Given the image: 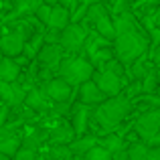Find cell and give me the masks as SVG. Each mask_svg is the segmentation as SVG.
<instances>
[{"instance_id": "obj_1", "label": "cell", "mask_w": 160, "mask_h": 160, "mask_svg": "<svg viewBox=\"0 0 160 160\" xmlns=\"http://www.w3.org/2000/svg\"><path fill=\"white\" fill-rule=\"evenodd\" d=\"M130 112H132L130 99L126 95L124 98L122 95H113V98H108L106 102H102L98 106V109L93 113V120L99 126V132L109 134L130 116Z\"/></svg>"}, {"instance_id": "obj_2", "label": "cell", "mask_w": 160, "mask_h": 160, "mask_svg": "<svg viewBox=\"0 0 160 160\" xmlns=\"http://www.w3.org/2000/svg\"><path fill=\"white\" fill-rule=\"evenodd\" d=\"M148 47H150V39L140 28L116 35V39H113V51L118 55V61L124 63V65H130L138 57H142L148 51Z\"/></svg>"}, {"instance_id": "obj_3", "label": "cell", "mask_w": 160, "mask_h": 160, "mask_svg": "<svg viewBox=\"0 0 160 160\" xmlns=\"http://www.w3.org/2000/svg\"><path fill=\"white\" fill-rule=\"evenodd\" d=\"M93 71L95 69L91 65V61H87L83 57H69V59H63L61 65H59V77H63L67 83L77 87L83 81L91 79Z\"/></svg>"}, {"instance_id": "obj_4", "label": "cell", "mask_w": 160, "mask_h": 160, "mask_svg": "<svg viewBox=\"0 0 160 160\" xmlns=\"http://www.w3.org/2000/svg\"><path fill=\"white\" fill-rule=\"evenodd\" d=\"M87 37H89V32H87V28L83 27V24H79V22H69V24H67V27L61 31V35H59V45L63 47V51L77 53L79 49L85 45Z\"/></svg>"}, {"instance_id": "obj_5", "label": "cell", "mask_w": 160, "mask_h": 160, "mask_svg": "<svg viewBox=\"0 0 160 160\" xmlns=\"http://www.w3.org/2000/svg\"><path fill=\"white\" fill-rule=\"evenodd\" d=\"M134 132L144 142H148L150 138L156 136L160 132V108H152L142 113L136 120V124H134Z\"/></svg>"}, {"instance_id": "obj_6", "label": "cell", "mask_w": 160, "mask_h": 160, "mask_svg": "<svg viewBox=\"0 0 160 160\" xmlns=\"http://www.w3.org/2000/svg\"><path fill=\"white\" fill-rule=\"evenodd\" d=\"M93 81H95V85L99 87V89L103 91V93L108 95V98H113V95H120V91H122V87H124V81H122V75H118V73H113V71H109V69H98V71H93Z\"/></svg>"}, {"instance_id": "obj_7", "label": "cell", "mask_w": 160, "mask_h": 160, "mask_svg": "<svg viewBox=\"0 0 160 160\" xmlns=\"http://www.w3.org/2000/svg\"><path fill=\"white\" fill-rule=\"evenodd\" d=\"M24 98H27V91L20 83L16 81H2L0 79V99H2L6 106H20L24 103Z\"/></svg>"}, {"instance_id": "obj_8", "label": "cell", "mask_w": 160, "mask_h": 160, "mask_svg": "<svg viewBox=\"0 0 160 160\" xmlns=\"http://www.w3.org/2000/svg\"><path fill=\"white\" fill-rule=\"evenodd\" d=\"M24 32L22 31H14V32H6L2 35L0 39V51H2L4 57H18L22 55V49H24Z\"/></svg>"}, {"instance_id": "obj_9", "label": "cell", "mask_w": 160, "mask_h": 160, "mask_svg": "<svg viewBox=\"0 0 160 160\" xmlns=\"http://www.w3.org/2000/svg\"><path fill=\"white\" fill-rule=\"evenodd\" d=\"M43 91L47 93V98L53 99V102L67 103V102H69V98H71V93H73V85L67 83L63 77H57V79L47 81V85H45Z\"/></svg>"}, {"instance_id": "obj_10", "label": "cell", "mask_w": 160, "mask_h": 160, "mask_svg": "<svg viewBox=\"0 0 160 160\" xmlns=\"http://www.w3.org/2000/svg\"><path fill=\"white\" fill-rule=\"evenodd\" d=\"M108 95L95 85V81L87 79L79 85V102L85 103V106H99L102 102H106Z\"/></svg>"}, {"instance_id": "obj_11", "label": "cell", "mask_w": 160, "mask_h": 160, "mask_svg": "<svg viewBox=\"0 0 160 160\" xmlns=\"http://www.w3.org/2000/svg\"><path fill=\"white\" fill-rule=\"evenodd\" d=\"M39 61L43 63L47 69H55V67L61 65L63 61V47L59 43H43V47H41L39 51Z\"/></svg>"}, {"instance_id": "obj_12", "label": "cell", "mask_w": 160, "mask_h": 160, "mask_svg": "<svg viewBox=\"0 0 160 160\" xmlns=\"http://www.w3.org/2000/svg\"><path fill=\"white\" fill-rule=\"evenodd\" d=\"M69 22H71V10H69V8H67L65 4H61V2L53 4L47 27L51 28V31H55V32H61Z\"/></svg>"}, {"instance_id": "obj_13", "label": "cell", "mask_w": 160, "mask_h": 160, "mask_svg": "<svg viewBox=\"0 0 160 160\" xmlns=\"http://www.w3.org/2000/svg\"><path fill=\"white\" fill-rule=\"evenodd\" d=\"M22 146V140L16 138L10 130L6 128H0V152H4L6 156H14V152Z\"/></svg>"}, {"instance_id": "obj_14", "label": "cell", "mask_w": 160, "mask_h": 160, "mask_svg": "<svg viewBox=\"0 0 160 160\" xmlns=\"http://www.w3.org/2000/svg\"><path fill=\"white\" fill-rule=\"evenodd\" d=\"M75 140V130L69 124H61L57 128H53L51 132V142L55 146H67Z\"/></svg>"}, {"instance_id": "obj_15", "label": "cell", "mask_w": 160, "mask_h": 160, "mask_svg": "<svg viewBox=\"0 0 160 160\" xmlns=\"http://www.w3.org/2000/svg\"><path fill=\"white\" fill-rule=\"evenodd\" d=\"M93 27H95V31H98V35L99 37H103L106 41H113L116 39V27H113V18L108 14H102V16H98V18L93 20Z\"/></svg>"}, {"instance_id": "obj_16", "label": "cell", "mask_w": 160, "mask_h": 160, "mask_svg": "<svg viewBox=\"0 0 160 160\" xmlns=\"http://www.w3.org/2000/svg\"><path fill=\"white\" fill-rule=\"evenodd\" d=\"M73 112H75L73 113V130H75L77 136H81V134L87 130V120H89V116H91L89 106H85V103L79 102V106H75Z\"/></svg>"}, {"instance_id": "obj_17", "label": "cell", "mask_w": 160, "mask_h": 160, "mask_svg": "<svg viewBox=\"0 0 160 160\" xmlns=\"http://www.w3.org/2000/svg\"><path fill=\"white\" fill-rule=\"evenodd\" d=\"M20 75V63H16L12 57H2L0 61V79L2 81H16Z\"/></svg>"}, {"instance_id": "obj_18", "label": "cell", "mask_w": 160, "mask_h": 160, "mask_svg": "<svg viewBox=\"0 0 160 160\" xmlns=\"http://www.w3.org/2000/svg\"><path fill=\"white\" fill-rule=\"evenodd\" d=\"M113 27H116V35H122V32H128V31H136L138 24L130 12L122 10V12H116V16H113Z\"/></svg>"}, {"instance_id": "obj_19", "label": "cell", "mask_w": 160, "mask_h": 160, "mask_svg": "<svg viewBox=\"0 0 160 160\" xmlns=\"http://www.w3.org/2000/svg\"><path fill=\"white\" fill-rule=\"evenodd\" d=\"M98 140L99 138L98 136H79L77 140H73L69 144V150H71V154H77V156H83V154L87 152V150H91L95 144H98Z\"/></svg>"}, {"instance_id": "obj_20", "label": "cell", "mask_w": 160, "mask_h": 160, "mask_svg": "<svg viewBox=\"0 0 160 160\" xmlns=\"http://www.w3.org/2000/svg\"><path fill=\"white\" fill-rule=\"evenodd\" d=\"M24 103H27L31 109H37V112H45L49 108L47 103V95H45L43 89H31L27 91V98H24Z\"/></svg>"}, {"instance_id": "obj_21", "label": "cell", "mask_w": 160, "mask_h": 160, "mask_svg": "<svg viewBox=\"0 0 160 160\" xmlns=\"http://www.w3.org/2000/svg\"><path fill=\"white\" fill-rule=\"evenodd\" d=\"M98 144L103 146V148H106L109 154H116V152H120V150L126 148L124 138L118 136V134H112V132H109V134H103V138H99Z\"/></svg>"}, {"instance_id": "obj_22", "label": "cell", "mask_w": 160, "mask_h": 160, "mask_svg": "<svg viewBox=\"0 0 160 160\" xmlns=\"http://www.w3.org/2000/svg\"><path fill=\"white\" fill-rule=\"evenodd\" d=\"M126 150H128V160H148V144L144 140L132 142Z\"/></svg>"}, {"instance_id": "obj_23", "label": "cell", "mask_w": 160, "mask_h": 160, "mask_svg": "<svg viewBox=\"0 0 160 160\" xmlns=\"http://www.w3.org/2000/svg\"><path fill=\"white\" fill-rule=\"evenodd\" d=\"M43 43H45V37L41 35H35L31 41H24V49H22V55H27L28 59L31 57H35V55H39L41 51V47H43Z\"/></svg>"}, {"instance_id": "obj_24", "label": "cell", "mask_w": 160, "mask_h": 160, "mask_svg": "<svg viewBox=\"0 0 160 160\" xmlns=\"http://www.w3.org/2000/svg\"><path fill=\"white\" fill-rule=\"evenodd\" d=\"M109 59H113L112 51H109L108 47H99L95 49L93 53H91V65H93V69H98V67H103Z\"/></svg>"}, {"instance_id": "obj_25", "label": "cell", "mask_w": 160, "mask_h": 160, "mask_svg": "<svg viewBox=\"0 0 160 160\" xmlns=\"http://www.w3.org/2000/svg\"><path fill=\"white\" fill-rule=\"evenodd\" d=\"M140 81H142V91L144 93H154L158 89V77H156V71L154 69H150Z\"/></svg>"}, {"instance_id": "obj_26", "label": "cell", "mask_w": 160, "mask_h": 160, "mask_svg": "<svg viewBox=\"0 0 160 160\" xmlns=\"http://www.w3.org/2000/svg\"><path fill=\"white\" fill-rule=\"evenodd\" d=\"M83 160H113V158H112V154H109L103 146L95 144L91 150H87V152L83 154Z\"/></svg>"}, {"instance_id": "obj_27", "label": "cell", "mask_w": 160, "mask_h": 160, "mask_svg": "<svg viewBox=\"0 0 160 160\" xmlns=\"http://www.w3.org/2000/svg\"><path fill=\"white\" fill-rule=\"evenodd\" d=\"M130 65H132V77L134 79H142L150 71L148 69V63H146V59H144V55H142V57H138L136 61L130 63Z\"/></svg>"}, {"instance_id": "obj_28", "label": "cell", "mask_w": 160, "mask_h": 160, "mask_svg": "<svg viewBox=\"0 0 160 160\" xmlns=\"http://www.w3.org/2000/svg\"><path fill=\"white\" fill-rule=\"evenodd\" d=\"M18 8H16V14H27V12H35L39 8L41 0H16Z\"/></svg>"}, {"instance_id": "obj_29", "label": "cell", "mask_w": 160, "mask_h": 160, "mask_svg": "<svg viewBox=\"0 0 160 160\" xmlns=\"http://www.w3.org/2000/svg\"><path fill=\"white\" fill-rule=\"evenodd\" d=\"M51 8H53V4H49V2H41V4H39V8L35 10L37 20H39V22H43V24H47V22H49V16H51Z\"/></svg>"}, {"instance_id": "obj_30", "label": "cell", "mask_w": 160, "mask_h": 160, "mask_svg": "<svg viewBox=\"0 0 160 160\" xmlns=\"http://www.w3.org/2000/svg\"><path fill=\"white\" fill-rule=\"evenodd\" d=\"M12 160H37V150L28 148V146H20V148L14 152Z\"/></svg>"}, {"instance_id": "obj_31", "label": "cell", "mask_w": 160, "mask_h": 160, "mask_svg": "<svg viewBox=\"0 0 160 160\" xmlns=\"http://www.w3.org/2000/svg\"><path fill=\"white\" fill-rule=\"evenodd\" d=\"M140 91H142V81H140V79H136V83L130 85L128 89H126V98L130 99V98H134L136 93H140Z\"/></svg>"}, {"instance_id": "obj_32", "label": "cell", "mask_w": 160, "mask_h": 160, "mask_svg": "<svg viewBox=\"0 0 160 160\" xmlns=\"http://www.w3.org/2000/svg\"><path fill=\"white\" fill-rule=\"evenodd\" d=\"M148 160H160V144L148 146Z\"/></svg>"}, {"instance_id": "obj_33", "label": "cell", "mask_w": 160, "mask_h": 160, "mask_svg": "<svg viewBox=\"0 0 160 160\" xmlns=\"http://www.w3.org/2000/svg\"><path fill=\"white\" fill-rule=\"evenodd\" d=\"M95 2H99V0H83V4H87V6H91V4H95Z\"/></svg>"}, {"instance_id": "obj_34", "label": "cell", "mask_w": 160, "mask_h": 160, "mask_svg": "<svg viewBox=\"0 0 160 160\" xmlns=\"http://www.w3.org/2000/svg\"><path fill=\"white\" fill-rule=\"evenodd\" d=\"M0 160H12V158H10V156H6L4 152H0Z\"/></svg>"}, {"instance_id": "obj_35", "label": "cell", "mask_w": 160, "mask_h": 160, "mask_svg": "<svg viewBox=\"0 0 160 160\" xmlns=\"http://www.w3.org/2000/svg\"><path fill=\"white\" fill-rule=\"evenodd\" d=\"M156 77H158V85H160V67H158V71H156Z\"/></svg>"}, {"instance_id": "obj_36", "label": "cell", "mask_w": 160, "mask_h": 160, "mask_svg": "<svg viewBox=\"0 0 160 160\" xmlns=\"http://www.w3.org/2000/svg\"><path fill=\"white\" fill-rule=\"evenodd\" d=\"M2 57H4V55H2V51H0V61H2Z\"/></svg>"}]
</instances>
